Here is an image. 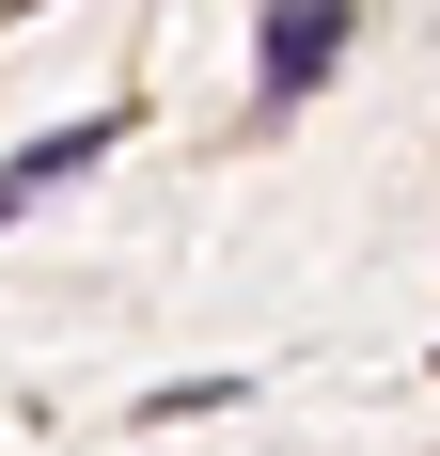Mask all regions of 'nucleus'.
Listing matches in <instances>:
<instances>
[{"label":"nucleus","instance_id":"f257e3e1","mask_svg":"<svg viewBox=\"0 0 440 456\" xmlns=\"http://www.w3.org/2000/svg\"><path fill=\"white\" fill-rule=\"evenodd\" d=\"M346 47H362V0H267V32H252V126H283Z\"/></svg>","mask_w":440,"mask_h":456},{"label":"nucleus","instance_id":"f03ea898","mask_svg":"<svg viewBox=\"0 0 440 456\" xmlns=\"http://www.w3.org/2000/svg\"><path fill=\"white\" fill-rule=\"evenodd\" d=\"M110 142H126V110H79V126H47V142H16V158H0V221H32L47 189H63V174H94Z\"/></svg>","mask_w":440,"mask_h":456},{"label":"nucleus","instance_id":"7ed1b4c3","mask_svg":"<svg viewBox=\"0 0 440 456\" xmlns=\"http://www.w3.org/2000/svg\"><path fill=\"white\" fill-rule=\"evenodd\" d=\"M0 16H47V0H0Z\"/></svg>","mask_w":440,"mask_h":456}]
</instances>
